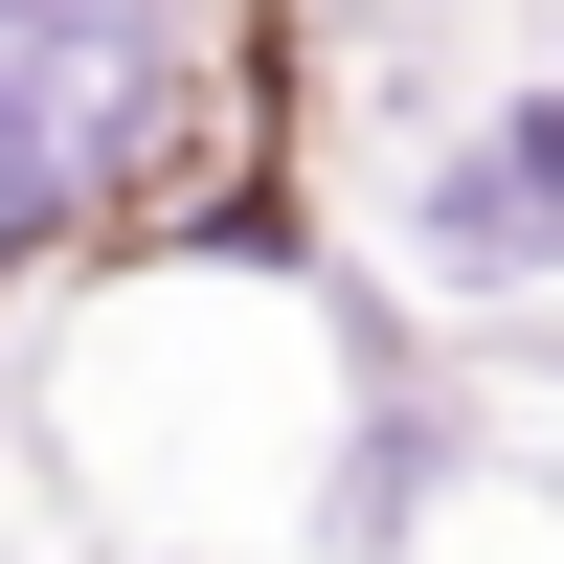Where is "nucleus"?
<instances>
[{"instance_id": "f257e3e1", "label": "nucleus", "mask_w": 564, "mask_h": 564, "mask_svg": "<svg viewBox=\"0 0 564 564\" xmlns=\"http://www.w3.org/2000/svg\"><path fill=\"white\" fill-rule=\"evenodd\" d=\"M135 135V0H0V226H45Z\"/></svg>"}, {"instance_id": "f03ea898", "label": "nucleus", "mask_w": 564, "mask_h": 564, "mask_svg": "<svg viewBox=\"0 0 564 564\" xmlns=\"http://www.w3.org/2000/svg\"><path fill=\"white\" fill-rule=\"evenodd\" d=\"M452 271H520V249H564V113H497L475 159H452Z\"/></svg>"}]
</instances>
